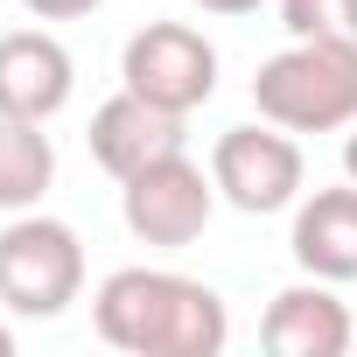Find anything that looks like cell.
Listing matches in <instances>:
<instances>
[{
    "label": "cell",
    "instance_id": "cell-9",
    "mask_svg": "<svg viewBox=\"0 0 357 357\" xmlns=\"http://www.w3.org/2000/svg\"><path fill=\"white\" fill-rule=\"evenodd\" d=\"M259 343L273 357H343L357 343V322L350 308L329 294V280H301V287H280L259 315Z\"/></svg>",
    "mask_w": 357,
    "mask_h": 357
},
{
    "label": "cell",
    "instance_id": "cell-8",
    "mask_svg": "<svg viewBox=\"0 0 357 357\" xmlns=\"http://www.w3.org/2000/svg\"><path fill=\"white\" fill-rule=\"evenodd\" d=\"M183 147H190L183 112H161V105H147L140 91H119V98H105V105L91 112V161L112 175V183H126V175H140L147 161L183 154Z\"/></svg>",
    "mask_w": 357,
    "mask_h": 357
},
{
    "label": "cell",
    "instance_id": "cell-15",
    "mask_svg": "<svg viewBox=\"0 0 357 357\" xmlns=\"http://www.w3.org/2000/svg\"><path fill=\"white\" fill-rule=\"evenodd\" d=\"M343 175H350V183H357V126L343 133Z\"/></svg>",
    "mask_w": 357,
    "mask_h": 357
},
{
    "label": "cell",
    "instance_id": "cell-7",
    "mask_svg": "<svg viewBox=\"0 0 357 357\" xmlns=\"http://www.w3.org/2000/svg\"><path fill=\"white\" fill-rule=\"evenodd\" d=\"M77 91V63L50 29H8L0 36V119L50 126Z\"/></svg>",
    "mask_w": 357,
    "mask_h": 357
},
{
    "label": "cell",
    "instance_id": "cell-16",
    "mask_svg": "<svg viewBox=\"0 0 357 357\" xmlns=\"http://www.w3.org/2000/svg\"><path fill=\"white\" fill-rule=\"evenodd\" d=\"M0 357H15V329H8V308H0Z\"/></svg>",
    "mask_w": 357,
    "mask_h": 357
},
{
    "label": "cell",
    "instance_id": "cell-3",
    "mask_svg": "<svg viewBox=\"0 0 357 357\" xmlns=\"http://www.w3.org/2000/svg\"><path fill=\"white\" fill-rule=\"evenodd\" d=\"M84 294V245L63 218L15 211L0 225V308L22 322H56Z\"/></svg>",
    "mask_w": 357,
    "mask_h": 357
},
{
    "label": "cell",
    "instance_id": "cell-6",
    "mask_svg": "<svg viewBox=\"0 0 357 357\" xmlns=\"http://www.w3.org/2000/svg\"><path fill=\"white\" fill-rule=\"evenodd\" d=\"M119 77H126V91H140L147 105L190 119V112L218 91V50H211L204 29H190V22H147V29L126 43Z\"/></svg>",
    "mask_w": 357,
    "mask_h": 357
},
{
    "label": "cell",
    "instance_id": "cell-1",
    "mask_svg": "<svg viewBox=\"0 0 357 357\" xmlns=\"http://www.w3.org/2000/svg\"><path fill=\"white\" fill-rule=\"evenodd\" d=\"M91 329L126 357H218L231 343V315L218 287L168 273V266H119L91 294Z\"/></svg>",
    "mask_w": 357,
    "mask_h": 357
},
{
    "label": "cell",
    "instance_id": "cell-11",
    "mask_svg": "<svg viewBox=\"0 0 357 357\" xmlns=\"http://www.w3.org/2000/svg\"><path fill=\"white\" fill-rule=\"evenodd\" d=\"M56 183V147L36 119H0V211H36Z\"/></svg>",
    "mask_w": 357,
    "mask_h": 357
},
{
    "label": "cell",
    "instance_id": "cell-5",
    "mask_svg": "<svg viewBox=\"0 0 357 357\" xmlns=\"http://www.w3.org/2000/svg\"><path fill=\"white\" fill-rule=\"evenodd\" d=\"M211 183H218V197H225L231 211L273 218V211L301 204V183H308L301 140H294L287 126H273V119L231 126V133H218V147H211Z\"/></svg>",
    "mask_w": 357,
    "mask_h": 357
},
{
    "label": "cell",
    "instance_id": "cell-2",
    "mask_svg": "<svg viewBox=\"0 0 357 357\" xmlns=\"http://www.w3.org/2000/svg\"><path fill=\"white\" fill-rule=\"evenodd\" d=\"M259 119L287 133H350L357 126V43L343 36H294L252 77Z\"/></svg>",
    "mask_w": 357,
    "mask_h": 357
},
{
    "label": "cell",
    "instance_id": "cell-13",
    "mask_svg": "<svg viewBox=\"0 0 357 357\" xmlns=\"http://www.w3.org/2000/svg\"><path fill=\"white\" fill-rule=\"evenodd\" d=\"M22 8H29L36 22H77V15L98 8V0H22Z\"/></svg>",
    "mask_w": 357,
    "mask_h": 357
},
{
    "label": "cell",
    "instance_id": "cell-14",
    "mask_svg": "<svg viewBox=\"0 0 357 357\" xmlns=\"http://www.w3.org/2000/svg\"><path fill=\"white\" fill-rule=\"evenodd\" d=\"M197 8H204V15H252L259 0H197Z\"/></svg>",
    "mask_w": 357,
    "mask_h": 357
},
{
    "label": "cell",
    "instance_id": "cell-4",
    "mask_svg": "<svg viewBox=\"0 0 357 357\" xmlns=\"http://www.w3.org/2000/svg\"><path fill=\"white\" fill-rule=\"evenodd\" d=\"M211 211H218V183L190 161V147L147 161L140 175L119 183V218H126V231H133L140 245H154V252L197 245L204 225H211Z\"/></svg>",
    "mask_w": 357,
    "mask_h": 357
},
{
    "label": "cell",
    "instance_id": "cell-10",
    "mask_svg": "<svg viewBox=\"0 0 357 357\" xmlns=\"http://www.w3.org/2000/svg\"><path fill=\"white\" fill-rule=\"evenodd\" d=\"M294 266L315 273V280H357V183H336V190H315L301 211H294V238H287Z\"/></svg>",
    "mask_w": 357,
    "mask_h": 357
},
{
    "label": "cell",
    "instance_id": "cell-12",
    "mask_svg": "<svg viewBox=\"0 0 357 357\" xmlns=\"http://www.w3.org/2000/svg\"><path fill=\"white\" fill-rule=\"evenodd\" d=\"M287 36H343L357 43V0H280Z\"/></svg>",
    "mask_w": 357,
    "mask_h": 357
}]
</instances>
